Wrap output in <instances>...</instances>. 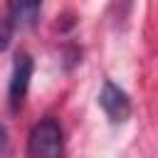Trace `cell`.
Here are the masks:
<instances>
[{
  "label": "cell",
  "instance_id": "277c9868",
  "mask_svg": "<svg viewBox=\"0 0 158 158\" xmlns=\"http://www.w3.org/2000/svg\"><path fill=\"white\" fill-rule=\"evenodd\" d=\"M44 0H7V17L17 27H32L40 20Z\"/></svg>",
  "mask_w": 158,
  "mask_h": 158
},
{
  "label": "cell",
  "instance_id": "5b68a950",
  "mask_svg": "<svg viewBox=\"0 0 158 158\" xmlns=\"http://www.w3.org/2000/svg\"><path fill=\"white\" fill-rule=\"evenodd\" d=\"M12 35H15V25L7 15H0V52H5L12 42Z\"/></svg>",
  "mask_w": 158,
  "mask_h": 158
},
{
  "label": "cell",
  "instance_id": "6da1fadb",
  "mask_svg": "<svg viewBox=\"0 0 158 158\" xmlns=\"http://www.w3.org/2000/svg\"><path fill=\"white\" fill-rule=\"evenodd\" d=\"M27 158H64V128L59 118H40L27 136Z\"/></svg>",
  "mask_w": 158,
  "mask_h": 158
},
{
  "label": "cell",
  "instance_id": "7a4b0ae2",
  "mask_svg": "<svg viewBox=\"0 0 158 158\" xmlns=\"http://www.w3.org/2000/svg\"><path fill=\"white\" fill-rule=\"evenodd\" d=\"M32 72H35V59H32L27 52H20V54L15 57L12 74H10V84H7V106H10V111H20V106L25 104Z\"/></svg>",
  "mask_w": 158,
  "mask_h": 158
},
{
  "label": "cell",
  "instance_id": "3957f363",
  "mask_svg": "<svg viewBox=\"0 0 158 158\" xmlns=\"http://www.w3.org/2000/svg\"><path fill=\"white\" fill-rule=\"evenodd\" d=\"M99 106L104 109V114L109 116V121L114 123H121L131 116V96L118 86L114 84L111 79L104 81L101 86V94H99Z\"/></svg>",
  "mask_w": 158,
  "mask_h": 158
}]
</instances>
